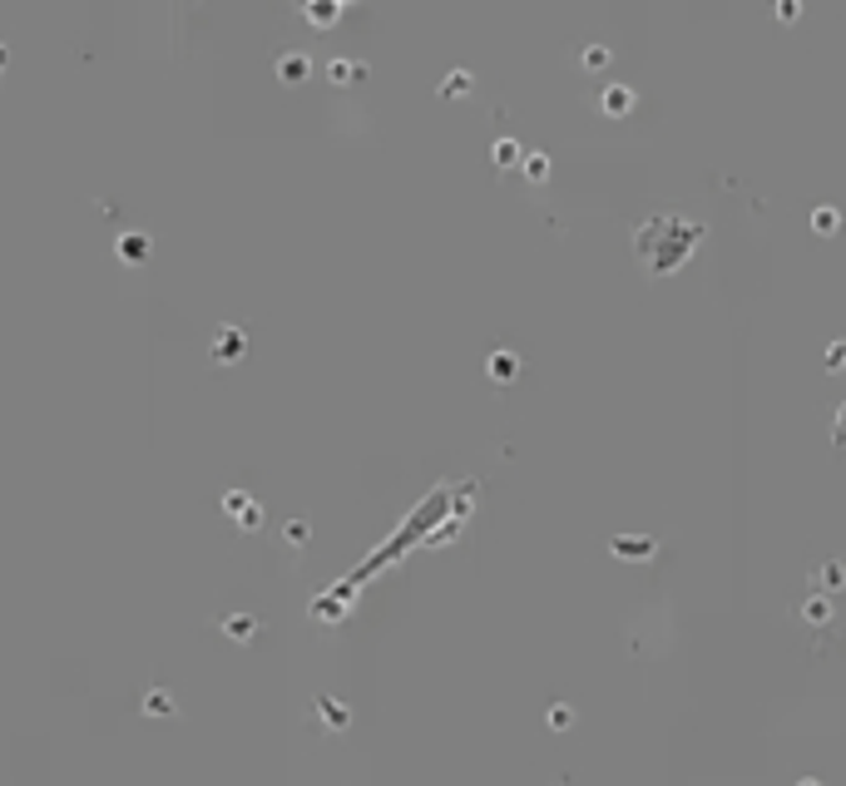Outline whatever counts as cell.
Listing matches in <instances>:
<instances>
[{
  "mask_svg": "<svg viewBox=\"0 0 846 786\" xmlns=\"http://www.w3.org/2000/svg\"><path fill=\"white\" fill-rule=\"evenodd\" d=\"M698 242H703V223H689L679 214H659V218L639 223V232H633V252H639L643 272H653V278L679 272L693 258Z\"/></svg>",
  "mask_w": 846,
  "mask_h": 786,
  "instance_id": "1",
  "label": "cell"
},
{
  "mask_svg": "<svg viewBox=\"0 0 846 786\" xmlns=\"http://www.w3.org/2000/svg\"><path fill=\"white\" fill-rule=\"evenodd\" d=\"M446 500H451V490H436V495H431L426 505L416 509V515L406 519V525H401V535H396V539H386V545L376 549V555L367 559V565L357 569L352 579H342V583H337L332 593H322V599H347V593H352V589H362V583L372 579V573H382L386 565H396V559L406 555V545H421V539L431 535V525H441V515H446Z\"/></svg>",
  "mask_w": 846,
  "mask_h": 786,
  "instance_id": "2",
  "label": "cell"
},
{
  "mask_svg": "<svg viewBox=\"0 0 846 786\" xmlns=\"http://www.w3.org/2000/svg\"><path fill=\"white\" fill-rule=\"evenodd\" d=\"M337 10H342V0H308V20H312V25H332V20H337Z\"/></svg>",
  "mask_w": 846,
  "mask_h": 786,
  "instance_id": "3",
  "label": "cell"
},
{
  "mask_svg": "<svg viewBox=\"0 0 846 786\" xmlns=\"http://www.w3.org/2000/svg\"><path fill=\"white\" fill-rule=\"evenodd\" d=\"M605 110L609 114H629V90H609L605 94Z\"/></svg>",
  "mask_w": 846,
  "mask_h": 786,
  "instance_id": "4",
  "label": "cell"
},
{
  "mask_svg": "<svg viewBox=\"0 0 846 786\" xmlns=\"http://www.w3.org/2000/svg\"><path fill=\"white\" fill-rule=\"evenodd\" d=\"M302 74H308V60H298V55L282 60V80H302Z\"/></svg>",
  "mask_w": 846,
  "mask_h": 786,
  "instance_id": "5",
  "label": "cell"
},
{
  "mask_svg": "<svg viewBox=\"0 0 846 786\" xmlns=\"http://www.w3.org/2000/svg\"><path fill=\"white\" fill-rule=\"evenodd\" d=\"M832 441H837V451H846V406L837 411V426H832Z\"/></svg>",
  "mask_w": 846,
  "mask_h": 786,
  "instance_id": "6",
  "label": "cell"
},
{
  "mask_svg": "<svg viewBox=\"0 0 846 786\" xmlns=\"http://www.w3.org/2000/svg\"><path fill=\"white\" fill-rule=\"evenodd\" d=\"M0 70H6V45H0Z\"/></svg>",
  "mask_w": 846,
  "mask_h": 786,
  "instance_id": "7",
  "label": "cell"
},
{
  "mask_svg": "<svg viewBox=\"0 0 846 786\" xmlns=\"http://www.w3.org/2000/svg\"><path fill=\"white\" fill-rule=\"evenodd\" d=\"M802 786H817V782H802Z\"/></svg>",
  "mask_w": 846,
  "mask_h": 786,
  "instance_id": "8",
  "label": "cell"
}]
</instances>
